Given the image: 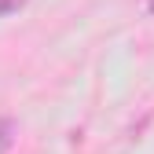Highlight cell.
Instances as JSON below:
<instances>
[{
	"instance_id": "obj_1",
	"label": "cell",
	"mask_w": 154,
	"mask_h": 154,
	"mask_svg": "<svg viewBox=\"0 0 154 154\" xmlns=\"http://www.w3.org/2000/svg\"><path fill=\"white\" fill-rule=\"evenodd\" d=\"M15 132H18V125H15L11 118H0V154H8V150H11Z\"/></svg>"
},
{
	"instance_id": "obj_2",
	"label": "cell",
	"mask_w": 154,
	"mask_h": 154,
	"mask_svg": "<svg viewBox=\"0 0 154 154\" xmlns=\"http://www.w3.org/2000/svg\"><path fill=\"white\" fill-rule=\"evenodd\" d=\"M18 8H26V0H0V15H15Z\"/></svg>"
},
{
	"instance_id": "obj_3",
	"label": "cell",
	"mask_w": 154,
	"mask_h": 154,
	"mask_svg": "<svg viewBox=\"0 0 154 154\" xmlns=\"http://www.w3.org/2000/svg\"><path fill=\"white\" fill-rule=\"evenodd\" d=\"M147 11H150V15H154V0H147Z\"/></svg>"
}]
</instances>
